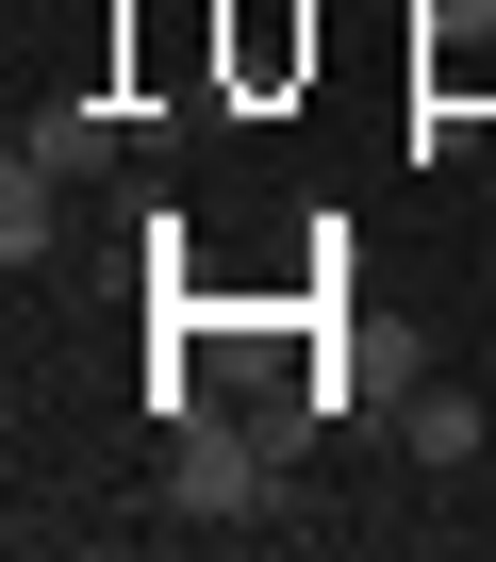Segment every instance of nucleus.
Wrapping results in <instances>:
<instances>
[{
    "label": "nucleus",
    "instance_id": "f257e3e1",
    "mask_svg": "<svg viewBox=\"0 0 496 562\" xmlns=\"http://www.w3.org/2000/svg\"><path fill=\"white\" fill-rule=\"evenodd\" d=\"M282 496V414H182L166 430V513L182 529H266Z\"/></svg>",
    "mask_w": 496,
    "mask_h": 562
},
{
    "label": "nucleus",
    "instance_id": "f03ea898",
    "mask_svg": "<svg viewBox=\"0 0 496 562\" xmlns=\"http://www.w3.org/2000/svg\"><path fill=\"white\" fill-rule=\"evenodd\" d=\"M397 447H414V463H430V480H463V463H480V447H496V414H480V397H463V381H430V397H414V414H397Z\"/></svg>",
    "mask_w": 496,
    "mask_h": 562
},
{
    "label": "nucleus",
    "instance_id": "7ed1b4c3",
    "mask_svg": "<svg viewBox=\"0 0 496 562\" xmlns=\"http://www.w3.org/2000/svg\"><path fill=\"white\" fill-rule=\"evenodd\" d=\"M50 182H67V166H34V149L0 166V265H50Z\"/></svg>",
    "mask_w": 496,
    "mask_h": 562
},
{
    "label": "nucleus",
    "instance_id": "20e7f679",
    "mask_svg": "<svg viewBox=\"0 0 496 562\" xmlns=\"http://www.w3.org/2000/svg\"><path fill=\"white\" fill-rule=\"evenodd\" d=\"M18 149H34V166H100V149H116V116H100V100H50Z\"/></svg>",
    "mask_w": 496,
    "mask_h": 562
},
{
    "label": "nucleus",
    "instance_id": "39448f33",
    "mask_svg": "<svg viewBox=\"0 0 496 562\" xmlns=\"http://www.w3.org/2000/svg\"><path fill=\"white\" fill-rule=\"evenodd\" d=\"M480 149V100H414V166H463Z\"/></svg>",
    "mask_w": 496,
    "mask_h": 562
}]
</instances>
